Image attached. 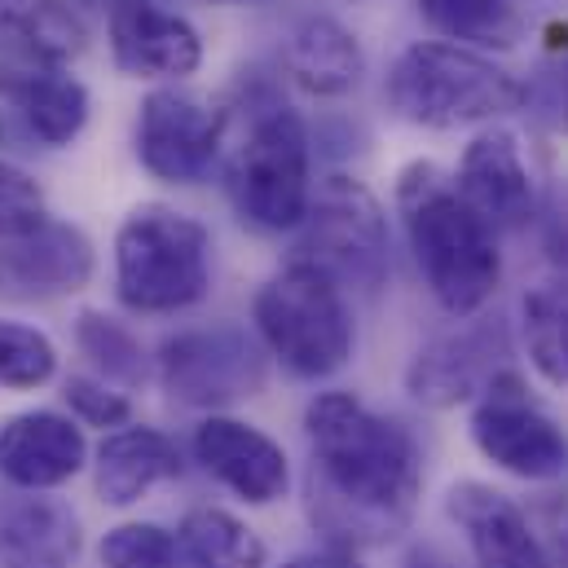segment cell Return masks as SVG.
<instances>
[{
	"label": "cell",
	"instance_id": "obj_25",
	"mask_svg": "<svg viewBox=\"0 0 568 568\" xmlns=\"http://www.w3.org/2000/svg\"><path fill=\"white\" fill-rule=\"evenodd\" d=\"M176 551L194 568H265V542L221 507H194L176 529Z\"/></svg>",
	"mask_w": 568,
	"mask_h": 568
},
{
	"label": "cell",
	"instance_id": "obj_33",
	"mask_svg": "<svg viewBox=\"0 0 568 568\" xmlns=\"http://www.w3.org/2000/svg\"><path fill=\"white\" fill-rule=\"evenodd\" d=\"M216 4H256V0H216Z\"/></svg>",
	"mask_w": 568,
	"mask_h": 568
},
{
	"label": "cell",
	"instance_id": "obj_18",
	"mask_svg": "<svg viewBox=\"0 0 568 568\" xmlns=\"http://www.w3.org/2000/svg\"><path fill=\"white\" fill-rule=\"evenodd\" d=\"M80 542V520L62 498L40 489L0 498V568H71Z\"/></svg>",
	"mask_w": 568,
	"mask_h": 568
},
{
	"label": "cell",
	"instance_id": "obj_15",
	"mask_svg": "<svg viewBox=\"0 0 568 568\" xmlns=\"http://www.w3.org/2000/svg\"><path fill=\"white\" fill-rule=\"evenodd\" d=\"M111 53L124 75L138 80H185L203 62L199 31L150 0H129L111 9Z\"/></svg>",
	"mask_w": 568,
	"mask_h": 568
},
{
	"label": "cell",
	"instance_id": "obj_23",
	"mask_svg": "<svg viewBox=\"0 0 568 568\" xmlns=\"http://www.w3.org/2000/svg\"><path fill=\"white\" fill-rule=\"evenodd\" d=\"M520 331L534 371L551 388H568V274H551L525 291Z\"/></svg>",
	"mask_w": 568,
	"mask_h": 568
},
{
	"label": "cell",
	"instance_id": "obj_6",
	"mask_svg": "<svg viewBox=\"0 0 568 568\" xmlns=\"http://www.w3.org/2000/svg\"><path fill=\"white\" fill-rule=\"evenodd\" d=\"M225 190L247 225L270 234L300 230L313 199V176H308V129L291 106L270 102L252 115L247 133L230 150Z\"/></svg>",
	"mask_w": 568,
	"mask_h": 568
},
{
	"label": "cell",
	"instance_id": "obj_16",
	"mask_svg": "<svg viewBox=\"0 0 568 568\" xmlns=\"http://www.w3.org/2000/svg\"><path fill=\"white\" fill-rule=\"evenodd\" d=\"M89 440L75 419L53 410H27L0 427V476L13 489H58L80 476Z\"/></svg>",
	"mask_w": 568,
	"mask_h": 568
},
{
	"label": "cell",
	"instance_id": "obj_30",
	"mask_svg": "<svg viewBox=\"0 0 568 568\" xmlns=\"http://www.w3.org/2000/svg\"><path fill=\"white\" fill-rule=\"evenodd\" d=\"M62 397H67L71 415L89 427H124L133 419V402L124 393H111L106 384H98L89 375H71Z\"/></svg>",
	"mask_w": 568,
	"mask_h": 568
},
{
	"label": "cell",
	"instance_id": "obj_14",
	"mask_svg": "<svg viewBox=\"0 0 568 568\" xmlns=\"http://www.w3.org/2000/svg\"><path fill=\"white\" fill-rule=\"evenodd\" d=\"M93 243L84 230L44 221L36 234L4 239L0 243V295L18 300H49V295H71L93 278Z\"/></svg>",
	"mask_w": 568,
	"mask_h": 568
},
{
	"label": "cell",
	"instance_id": "obj_29",
	"mask_svg": "<svg viewBox=\"0 0 568 568\" xmlns=\"http://www.w3.org/2000/svg\"><path fill=\"white\" fill-rule=\"evenodd\" d=\"M44 221H49L44 190L22 168H13V163L0 159V243L4 239H22V234H36Z\"/></svg>",
	"mask_w": 568,
	"mask_h": 568
},
{
	"label": "cell",
	"instance_id": "obj_2",
	"mask_svg": "<svg viewBox=\"0 0 568 568\" xmlns=\"http://www.w3.org/2000/svg\"><path fill=\"white\" fill-rule=\"evenodd\" d=\"M402 225L436 304L454 317L480 313L503 283V256L494 230L463 203L454 181L436 163H410L397 181Z\"/></svg>",
	"mask_w": 568,
	"mask_h": 568
},
{
	"label": "cell",
	"instance_id": "obj_12",
	"mask_svg": "<svg viewBox=\"0 0 568 568\" xmlns=\"http://www.w3.org/2000/svg\"><path fill=\"white\" fill-rule=\"evenodd\" d=\"M454 190L463 194V203L498 234V230H520L534 216V176L525 163L520 138L511 129H485L476 133L471 145L463 150Z\"/></svg>",
	"mask_w": 568,
	"mask_h": 568
},
{
	"label": "cell",
	"instance_id": "obj_9",
	"mask_svg": "<svg viewBox=\"0 0 568 568\" xmlns=\"http://www.w3.org/2000/svg\"><path fill=\"white\" fill-rule=\"evenodd\" d=\"M471 440L494 467L520 480H560L568 471L565 427L529 402L511 371H503L471 410Z\"/></svg>",
	"mask_w": 568,
	"mask_h": 568
},
{
	"label": "cell",
	"instance_id": "obj_11",
	"mask_svg": "<svg viewBox=\"0 0 568 568\" xmlns=\"http://www.w3.org/2000/svg\"><path fill=\"white\" fill-rule=\"evenodd\" d=\"M507 331L503 322H471L463 331H449L419 348V357L406 371V388L415 402L432 410L463 406L471 397H485V388L507 371Z\"/></svg>",
	"mask_w": 568,
	"mask_h": 568
},
{
	"label": "cell",
	"instance_id": "obj_21",
	"mask_svg": "<svg viewBox=\"0 0 568 568\" xmlns=\"http://www.w3.org/2000/svg\"><path fill=\"white\" fill-rule=\"evenodd\" d=\"M181 449L154 427H120L98 449V494L106 507H133L163 480L181 476Z\"/></svg>",
	"mask_w": 568,
	"mask_h": 568
},
{
	"label": "cell",
	"instance_id": "obj_31",
	"mask_svg": "<svg viewBox=\"0 0 568 568\" xmlns=\"http://www.w3.org/2000/svg\"><path fill=\"white\" fill-rule=\"evenodd\" d=\"M283 568H362V560L353 551H308V556H295Z\"/></svg>",
	"mask_w": 568,
	"mask_h": 568
},
{
	"label": "cell",
	"instance_id": "obj_4",
	"mask_svg": "<svg viewBox=\"0 0 568 568\" xmlns=\"http://www.w3.org/2000/svg\"><path fill=\"white\" fill-rule=\"evenodd\" d=\"M212 283V239L203 221L142 203L115 234V295L133 313H176L203 300Z\"/></svg>",
	"mask_w": 568,
	"mask_h": 568
},
{
	"label": "cell",
	"instance_id": "obj_36",
	"mask_svg": "<svg viewBox=\"0 0 568 568\" xmlns=\"http://www.w3.org/2000/svg\"><path fill=\"white\" fill-rule=\"evenodd\" d=\"M0 138H4V124H0Z\"/></svg>",
	"mask_w": 568,
	"mask_h": 568
},
{
	"label": "cell",
	"instance_id": "obj_17",
	"mask_svg": "<svg viewBox=\"0 0 568 568\" xmlns=\"http://www.w3.org/2000/svg\"><path fill=\"white\" fill-rule=\"evenodd\" d=\"M449 516L467 534L480 568H551L529 516L494 485L463 480L449 489Z\"/></svg>",
	"mask_w": 568,
	"mask_h": 568
},
{
	"label": "cell",
	"instance_id": "obj_19",
	"mask_svg": "<svg viewBox=\"0 0 568 568\" xmlns=\"http://www.w3.org/2000/svg\"><path fill=\"white\" fill-rule=\"evenodd\" d=\"M0 98L13 102L27 129L44 145H67L89 124V89L62 67H9L0 62Z\"/></svg>",
	"mask_w": 568,
	"mask_h": 568
},
{
	"label": "cell",
	"instance_id": "obj_20",
	"mask_svg": "<svg viewBox=\"0 0 568 568\" xmlns=\"http://www.w3.org/2000/svg\"><path fill=\"white\" fill-rule=\"evenodd\" d=\"M286 71L313 98H344L362 84L366 53L344 22H335L326 13H308L295 22V31L286 40Z\"/></svg>",
	"mask_w": 568,
	"mask_h": 568
},
{
	"label": "cell",
	"instance_id": "obj_5",
	"mask_svg": "<svg viewBox=\"0 0 568 568\" xmlns=\"http://www.w3.org/2000/svg\"><path fill=\"white\" fill-rule=\"evenodd\" d=\"M256 331L295 379H326L353 357L344 286L308 261H291L256 295Z\"/></svg>",
	"mask_w": 568,
	"mask_h": 568
},
{
	"label": "cell",
	"instance_id": "obj_3",
	"mask_svg": "<svg viewBox=\"0 0 568 568\" xmlns=\"http://www.w3.org/2000/svg\"><path fill=\"white\" fill-rule=\"evenodd\" d=\"M384 93H388V106L419 129L489 124L520 111L525 102V84L511 71L449 40H419L402 49Z\"/></svg>",
	"mask_w": 568,
	"mask_h": 568
},
{
	"label": "cell",
	"instance_id": "obj_13",
	"mask_svg": "<svg viewBox=\"0 0 568 568\" xmlns=\"http://www.w3.org/2000/svg\"><path fill=\"white\" fill-rule=\"evenodd\" d=\"M194 458L230 494H239L256 507L278 503L291 485L283 445L274 436H265L261 427L230 419V415H212L194 427Z\"/></svg>",
	"mask_w": 568,
	"mask_h": 568
},
{
	"label": "cell",
	"instance_id": "obj_1",
	"mask_svg": "<svg viewBox=\"0 0 568 568\" xmlns=\"http://www.w3.org/2000/svg\"><path fill=\"white\" fill-rule=\"evenodd\" d=\"M304 432L313 445V520L348 547L397 538L424 494L419 440L353 393H317Z\"/></svg>",
	"mask_w": 568,
	"mask_h": 568
},
{
	"label": "cell",
	"instance_id": "obj_35",
	"mask_svg": "<svg viewBox=\"0 0 568 568\" xmlns=\"http://www.w3.org/2000/svg\"><path fill=\"white\" fill-rule=\"evenodd\" d=\"M353 4H371V0H353Z\"/></svg>",
	"mask_w": 568,
	"mask_h": 568
},
{
	"label": "cell",
	"instance_id": "obj_7",
	"mask_svg": "<svg viewBox=\"0 0 568 568\" xmlns=\"http://www.w3.org/2000/svg\"><path fill=\"white\" fill-rule=\"evenodd\" d=\"M300 256L339 286H375L388 274V221L379 199L353 176H326L300 221Z\"/></svg>",
	"mask_w": 568,
	"mask_h": 568
},
{
	"label": "cell",
	"instance_id": "obj_8",
	"mask_svg": "<svg viewBox=\"0 0 568 568\" xmlns=\"http://www.w3.org/2000/svg\"><path fill=\"white\" fill-rule=\"evenodd\" d=\"M159 379L181 406H230L256 397L265 384V357L239 326L181 331L159 348Z\"/></svg>",
	"mask_w": 568,
	"mask_h": 568
},
{
	"label": "cell",
	"instance_id": "obj_22",
	"mask_svg": "<svg viewBox=\"0 0 568 568\" xmlns=\"http://www.w3.org/2000/svg\"><path fill=\"white\" fill-rule=\"evenodd\" d=\"M89 31L62 0H27L0 13V62L9 67H62L80 58Z\"/></svg>",
	"mask_w": 568,
	"mask_h": 568
},
{
	"label": "cell",
	"instance_id": "obj_26",
	"mask_svg": "<svg viewBox=\"0 0 568 568\" xmlns=\"http://www.w3.org/2000/svg\"><path fill=\"white\" fill-rule=\"evenodd\" d=\"M75 339H80L84 357H93V366L106 379H120V384H142L145 379V353L138 344V335L124 322L89 308L75 322Z\"/></svg>",
	"mask_w": 568,
	"mask_h": 568
},
{
	"label": "cell",
	"instance_id": "obj_10",
	"mask_svg": "<svg viewBox=\"0 0 568 568\" xmlns=\"http://www.w3.org/2000/svg\"><path fill=\"white\" fill-rule=\"evenodd\" d=\"M225 138V111L190 89H154L138 115V159L150 176L194 185Z\"/></svg>",
	"mask_w": 568,
	"mask_h": 568
},
{
	"label": "cell",
	"instance_id": "obj_34",
	"mask_svg": "<svg viewBox=\"0 0 568 568\" xmlns=\"http://www.w3.org/2000/svg\"><path fill=\"white\" fill-rule=\"evenodd\" d=\"M565 129H568V80H565Z\"/></svg>",
	"mask_w": 568,
	"mask_h": 568
},
{
	"label": "cell",
	"instance_id": "obj_24",
	"mask_svg": "<svg viewBox=\"0 0 568 568\" xmlns=\"http://www.w3.org/2000/svg\"><path fill=\"white\" fill-rule=\"evenodd\" d=\"M432 31L463 49H516L525 36V13L516 0H419Z\"/></svg>",
	"mask_w": 568,
	"mask_h": 568
},
{
	"label": "cell",
	"instance_id": "obj_32",
	"mask_svg": "<svg viewBox=\"0 0 568 568\" xmlns=\"http://www.w3.org/2000/svg\"><path fill=\"white\" fill-rule=\"evenodd\" d=\"M80 4H98V9H120V4H129V0H80Z\"/></svg>",
	"mask_w": 568,
	"mask_h": 568
},
{
	"label": "cell",
	"instance_id": "obj_27",
	"mask_svg": "<svg viewBox=\"0 0 568 568\" xmlns=\"http://www.w3.org/2000/svg\"><path fill=\"white\" fill-rule=\"evenodd\" d=\"M58 375V348L44 331L0 317V388H44Z\"/></svg>",
	"mask_w": 568,
	"mask_h": 568
},
{
	"label": "cell",
	"instance_id": "obj_28",
	"mask_svg": "<svg viewBox=\"0 0 568 568\" xmlns=\"http://www.w3.org/2000/svg\"><path fill=\"white\" fill-rule=\"evenodd\" d=\"M176 538L159 525H120L102 538V568H172Z\"/></svg>",
	"mask_w": 568,
	"mask_h": 568
}]
</instances>
